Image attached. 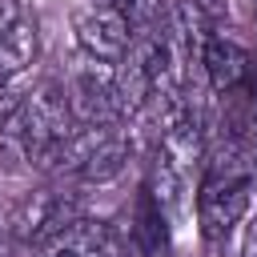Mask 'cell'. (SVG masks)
I'll use <instances>...</instances> for the list:
<instances>
[{
	"label": "cell",
	"instance_id": "obj_1",
	"mask_svg": "<svg viewBox=\"0 0 257 257\" xmlns=\"http://www.w3.org/2000/svg\"><path fill=\"white\" fill-rule=\"evenodd\" d=\"M253 173H257V141L249 133L221 137L201 161L197 225L209 245L229 241V233L241 225L249 209V193H253Z\"/></svg>",
	"mask_w": 257,
	"mask_h": 257
},
{
	"label": "cell",
	"instance_id": "obj_2",
	"mask_svg": "<svg viewBox=\"0 0 257 257\" xmlns=\"http://www.w3.org/2000/svg\"><path fill=\"white\" fill-rule=\"evenodd\" d=\"M72 128H76V116H72V104H68V88L56 84V80H44V84H36L32 92L20 96L12 120L4 124L0 137H4V149L16 161L44 165Z\"/></svg>",
	"mask_w": 257,
	"mask_h": 257
},
{
	"label": "cell",
	"instance_id": "obj_3",
	"mask_svg": "<svg viewBox=\"0 0 257 257\" xmlns=\"http://www.w3.org/2000/svg\"><path fill=\"white\" fill-rule=\"evenodd\" d=\"M68 104L76 124H120L124 108H120V92H116V64H88L76 72L72 88H68Z\"/></svg>",
	"mask_w": 257,
	"mask_h": 257
},
{
	"label": "cell",
	"instance_id": "obj_4",
	"mask_svg": "<svg viewBox=\"0 0 257 257\" xmlns=\"http://www.w3.org/2000/svg\"><path fill=\"white\" fill-rule=\"evenodd\" d=\"M201 68H205V80H209V88L217 96H245V92H253V56H249V48H241L237 40H229L221 32L205 36Z\"/></svg>",
	"mask_w": 257,
	"mask_h": 257
},
{
	"label": "cell",
	"instance_id": "obj_5",
	"mask_svg": "<svg viewBox=\"0 0 257 257\" xmlns=\"http://www.w3.org/2000/svg\"><path fill=\"white\" fill-rule=\"evenodd\" d=\"M76 40H80V48L88 52V60H96V64H120V60L128 56V48H133V28H128V20L108 4V8H92V12L80 16Z\"/></svg>",
	"mask_w": 257,
	"mask_h": 257
},
{
	"label": "cell",
	"instance_id": "obj_6",
	"mask_svg": "<svg viewBox=\"0 0 257 257\" xmlns=\"http://www.w3.org/2000/svg\"><path fill=\"white\" fill-rule=\"evenodd\" d=\"M116 253L120 237L100 217H76L40 245V257H116Z\"/></svg>",
	"mask_w": 257,
	"mask_h": 257
},
{
	"label": "cell",
	"instance_id": "obj_7",
	"mask_svg": "<svg viewBox=\"0 0 257 257\" xmlns=\"http://www.w3.org/2000/svg\"><path fill=\"white\" fill-rule=\"evenodd\" d=\"M80 217V205H76V197H68V193H36V197H28L24 205H20V213H16V233L24 237V241H36V245H44L56 229H64L68 221H76Z\"/></svg>",
	"mask_w": 257,
	"mask_h": 257
},
{
	"label": "cell",
	"instance_id": "obj_8",
	"mask_svg": "<svg viewBox=\"0 0 257 257\" xmlns=\"http://www.w3.org/2000/svg\"><path fill=\"white\" fill-rule=\"evenodd\" d=\"M128 245L137 257H169V213L153 201L149 189L137 193L133 221H128Z\"/></svg>",
	"mask_w": 257,
	"mask_h": 257
},
{
	"label": "cell",
	"instance_id": "obj_9",
	"mask_svg": "<svg viewBox=\"0 0 257 257\" xmlns=\"http://www.w3.org/2000/svg\"><path fill=\"white\" fill-rule=\"evenodd\" d=\"M36 48H40V36H36V24L28 20H16L8 32H0V84L20 76L36 60Z\"/></svg>",
	"mask_w": 257,
	"mask_h": 257
},
{
	"label": "cell",
	"instance_id": "obj_10",
	"mask_svg": "<svg viewBox=\"0 0 257 257\" xmlns=\"http://www.w3.org/2000/svg\"><path fill=\"white\" fill-rule=\"evenodd\" d=\"M112 8L128 20L133 32H153L161 16L169 12V0H112Z\"/></svg>",
	"mask_w": 257,
	"mask_h": 257
},
{
	"label": "cell",
	"instance_id": "obj_11",
	"mask_svg": "<svg viewBox=\"0 0 257 257\" xmlns=\"http://www.w3.org/2000/svg\"><path fill=\"white\" fill-rule=\"evenodd\" d=\"M16 104H20V92H16L12 84H0V133H4V124L12 120Z\"/></svg>",
	"mask_w": 257,
	"mask_h": 257
},
{
	"label": "cell",
	"instance_id": "obj_12",
	"mask_svg": "<svg viewBox=\"0 0 257 257\" xmlns=\"http://www.w3.org/2000/svg\"><path fill=\"white\" fill-rule=\"evenodd\" d=\"M16 20H20V8H16V0H0V32H8Z\"/></svg>",
	"mask_w": 257,
	"mask_h": 257
},
{
	"label": "cell",
	"instance_id": "obj_13",
	"mask_svg": "<svg viewBox=\"0 0 257 257\" xmlns=\"http://www.w3.org/2000/svg\"><path fill=\"white\" fill-rule=\"evenodd\" d=\"M241 257H257V221L249 225V233H245V245H241Z\"/></svg>",
	"mask_w": 257,
	"mask_h": 257
}]
</instances>
